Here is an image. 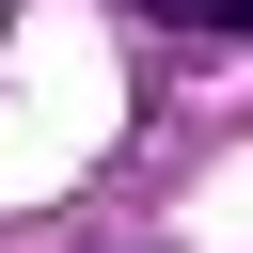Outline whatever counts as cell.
I'll list each match as a JSON object with an SVG mask.
<instances>
[{
    "label": "cell",
    "mask_w": 253,
    "mask_h": 253,
    "mask_svg": "<svg viewBox=\"0 0 253 253\" xmlns=\"http://www.w3.org/2000/svg\"><path fill=\"white\" fill-rule=\"evenodd\" d=\"M142 16H174V32H253V0H142Z\"/></svg>",
    "instance_id": "6da1fadb"
}]
</instances>
